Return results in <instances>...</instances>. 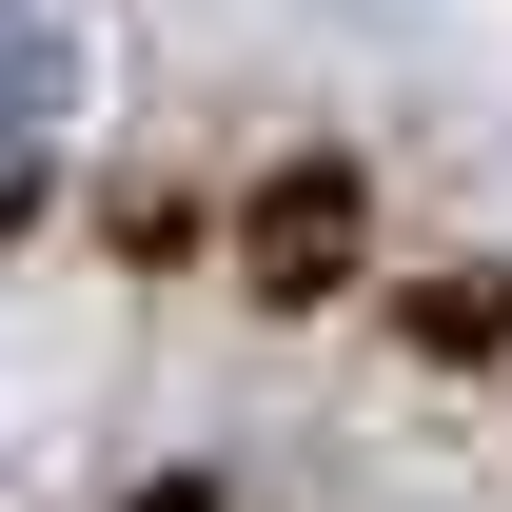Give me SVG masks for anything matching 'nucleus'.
<instances>
[{"label": "nucleus", "mask_w": 512, "mask_h": 512, "mask_svg": "<svg viewBox=\"0 0 512 512\" xmlns=\"http://www.w3.org/2000/svg\"><path fill=\"white\" fill-rule=\"evenodd\" d=\"M60 119H79V40L40 20V0H0V158H40Z\"/></svg>", "instance_id": "nucleus-1"}]
</instances>
